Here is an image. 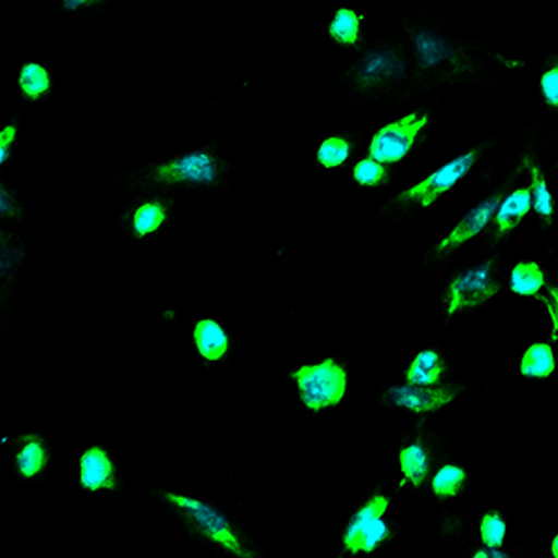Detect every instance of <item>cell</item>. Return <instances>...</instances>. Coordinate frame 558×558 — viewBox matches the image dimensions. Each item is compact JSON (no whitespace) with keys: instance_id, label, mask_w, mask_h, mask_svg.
Here are the masks:
<instances>
[{"instance_id":"1","label":"cell","mask_w":558,"mask_h":558,"mask_svg":"<svg viewBox=\"0 0 558 558\" xmlns=\"http://www.w3.org/2000/svg\"><path fill=\"white\" fill-rule=\"evenodd\" d=\"M412 51L410 105L447 87H483L515 93L513 76L529 66L526 57L490 46L485 36H466L449 23V0H425L395 8Z\"/></svg>"},{"instance_id":"2","label":"cell","mask_w":558,"mask_h":558,"mask_svg":"<svg viewBox=\"0 0 558 558\" xmlns=\"http://www.w3.org/2000/svg\"><path fill=\"white\" fill-rule=\"evenodd\" d=\"M413 84L412 51L404 31H387L372 38L355 59L325 80L335 93L336 112L366 110L385 119L410 105Z\"/></svg>"},{"instance_id":"3","label":"cell","mask_w":558,"mask_h":558,"mask_svg":"<svg viewBox=\"0 0 558 558\" xmlns=\"http://www.w3.org/2000/svg\"><path fill=\"white\" fill-rule=\"evenodd\" d=\"M225 136H216L203 146L182 149L157 161L142 162L121 174L97 175L92 185H110L119 196L142 191H167L178 195H227L236 162L223 155Z\"/></svg>"},{"instance_id":"4","label":"cell","mask_w":558,"mask_h":558,"mask_svg":"<svg viewBox=\"0 0 558 558\" xmlns=\"http://www.w3.org/2000/svg\"><path fill=\"white\" fill-rule=\"evenodd\" d=\"M147 500L191 544L216 557L266 558L268 555L238 517L227 515L196 495L157 483L147 488Z\"/></svg>"},{"instance_id":"5","label":"cell","mask_w":558,"mask_h":558,"mask_svg":"<svg viewBox=\"0 0 558 558\" xmlns=\"http://www.w3.org/2000/svg\"><path fill=\"white\" fill-rule=\"evenodd\" d=\"M506 136H508V129L464 147L462 154L453 161L418 178L404 189L392 193L389 198H385V203L379 204L377 208L371 209L366 223L395 229L405 221L430 214L434 206L451 195L454 187L477 170L487 157L496 151H502Z\"/></svg>"},{"instance_id":"6","label":"cell","mask_w":558,"mask_h":558,"mask_svg":"<svg viewBox=\"0 0 558 558\" xmlns=\"http://www.w3.org/2000/svg\"><path fill=\"white\" fill-rule=\"evenodd\" d=\"M506 268L504 252L480 257L475 265L451 263L444 268L440 293L434 299L441 328H449L459 319H472L508 294Z\"/></svg>"},{"instance_id":"7","label":"cell","mask_w":558,"mask_h":558,"mask_svg":"<svg viewBox=\"0 0 558 558\" xmlns=\"http://www.w3.org/2000/svg\"><path fill=\"white\" fill-rule=\"evenodd\" d=\"M397 488L391 475L372 485L342 523L335 524L338 555L342 558H372L397 542L402 524L392 515Z\"/></svg>"},{"instance_id":"8","label":"cell","mask_w":558,"mask_h":558,"mask_svg":"<svg viewBox=\"0 0 558 558\" xmlns=\"http://www.w3.org/2000/svg\"><path fill=\"white\" fill-rule=\"evenodd\" d=\"M283 377L296 404L312 418L336 412L348 400L355 385L353 366L345 356L336 353H325L294 364Z\"/></svg>"},{"instance_id":"9","label":"cell","mask_w":558,"mask_h":558,"mask_svg":"<svg viewBox=\"0 0 558 558\" xmlns=\"http://www.w3.org/2000/svg\"><path fill=\"white\" fill-rule=\"evenodd\" d=\"M440 105L441 98L430 95L389 118L379 119L366 140L364 155L402 167L433 136Z\"/></svg>"},{"instance_id":"10","label":"cell","mask_w":558,"mask_h":558,"mask_svg":"<svg viewBox=\"0 0 558 558\" xmlns=\"http://www.w3.org/2000/svg\"><path fill=\"white\" fill-rule=\"evenodd\" d=\"M477 178L485 187V195L457 219L453 229L447 232L446 236L438 238V240H434L433 244H428L421 257V265L425 268V272L441 274L444 268L454 263V258L462 250H466L468 245L480 240L482 232L487 229L490 219L495 217L496 209L500 208L504 196L510 189V172L502 168V178L498 180L496 175L488 172L487 168L483 167L477 168Z\"/></svg>"},{"instance_id":"11","label":"cell","mask_w":558,"mask_h":558,"mask_svg":"<svg viewBox=\"0 0 558 558\" xmlns=\"http://www.w3.org/2000/svg\"><path fill=\"white\" fill-rule=\"evenodd\" d=\"M453 457V446L446 434L434 428L430 421H415L400 434L395 468L400 488L423 502L436 470Z\"/></svg>"},{"instance_id":"12","label":"cell","mask_w":558,"mask_h":558,"mask_svg":"<svg viewBox=\"0 0 558 558\" xmlns=\"http://www.w3.org/2000/svg\"><path fill=\"white\" fill-rule=\"evenodd\" d=\"M474 392L475 384L466 377L444 387H423L402 377H379L374 402L384 412L404 413L413 421H433Z\"/></svg>"},{"instance_id":"13","label":"cell","mask_w":558,"mask_h":558,"mask_svg":"<svg viewBox=\"0 0 558 558\" xmlns=\"http://www.w3.org/2000/svg\"><path fill=\"white\" fill-rule=\"evenodd\" d=\"M180 196L167 191H142L129 195V201L119 208L113 227L129 244L151 247L155 240L175 223Z\"/></svg>"},{"instance_id":"14","label":"cell","mask_w":558,"mask_h":558,"mask_svg":"<svg viewBox=\"0 0 558 558\" xmlns=\"http://www.w3.org/2000/svg\"><path fill=\"white\" fill-rule=\"evenodd\" d=\"M33 242L27 232L22 227H2L0 225V325H2V335H0V345L14 342V302L20 278H22V268L27 263L31 255Z\"/></svg>"},{"instance_id":"15","label":"cell","mask_w":558,"mask_h":558,"mask_svg":"<svg viewBox=\"0 0 558 558\" xmlns=\"http://www.w3.org/2000/svg\"><path fill=\"white\" fill-rule=\"evenodd\" d=\"M76 487L84 496H106L118 502L125 498V468L112 447L95 441L77 453Z\"/></svg>"},{"instance_id":"16","label":"cell","mask_w":558,"mask_h":558,"mask_svg":"<svg viewBox=\"0 0 558 558\" xmlns=\"http://www.w3.org/2000/svg\"><path fill=\"white\" fill-rule=\"evenodd\" d=\"M7 466L14 480L36 487L48 477L57 461L53 441L44 430H22L7 440Z\"/></svg>"},{"instance_id":"17","label":"cell","mask_w":558,"mask_h":558,"mask_svg":"<svg viewBox=\"0 0 558 558\" xmlns=\"http://www.w3.org/2000/svg\"><path fill=\"white\" fill-rule=\"evenodd\" d=\"M366 129L363 123L351 126H328L314 149V170L323 180H332L349 172L364 155Z\"/></svg>"},{"instance_id":"18","label":"cell","mask_w":558,"mask_h":558,"mask_svg":"<svg viewBox=\"0 0 558 558\" xmlns=\"http://www.w3.org/2000/svg\"><path fill=\"white\" fill-rule=\"evenodd\" d=\"M189 345L204 371H221L232 361L236 338L223 317L206 314L195 317L191 323Z\"/></svg>"},{"instance_id":"19","label":"cell","mask_w":558,"mask_h":558,"mask_svg":"<svg viewBox=\"0 0 558 558\" xmlns=\"http://www.w3.org/2000/svg\"><path fill=\"white\" fill-rule=\"evenodd\" d=\"M462 371L461 361L453 351H449L441 342H430L421 345L410 356L398 377L423 387H444L462 379Z\"/></svg>"},{"instance_id":"20","label":"cell","mask_w":558,"mask_h":558,"mask_svg":"<svg viewBox=\"0 0 558 558\" xmlns=\"http://www.w3.org/2000/svg\"><path fill=\"white\" fill-rule=\"evenodd\" d=\"M557 283V263L545 265L544 260L531 253L511 260L506 268V293L517 301L532 302L539 306Z\"/></svg>"},{"instance_id":"21","label":"cell","mask_w":558,"mask_h":558,"mask_svg":"<svg viewBox=\"0 0 558 558\" xmlns=\"http://www.w3.org/2000/svg\"><path fill=\"white\" fill-rule=\"evenodd\" d=\"M325 35L332 48L343 53H359L371 44L368 17L359 7H336L328 20Z\"/></svg>"},{"instance_id":"22","label":"cell","mask_w":558,"mask_h":558,"mask_svg":"<svg viewBox=\"0 0 558 558\" xmlns=\"http://www.w3.org/2000/svg\"><path fill=\"white\" fill-rule=\"evenodd\" d=\"M59 92V76L43 59H27L15 72L14 93L23 106H44Z\"/></svg>"},{"instance_id":"23","label":"cell","mask_w":558,"mask_h":558,"mask_svg":"<svg viewBox=\"0 0 558 558\" xmlns=\"http://www.w3.org/2000/svg\"><path fill=\"white\" fill-rule=\"evenodd\" d=\"M475 480L477 474L474 470L468 466L466 462L454 459L453 454L444 461L433 475L428 485V498L440 508L449 506L461 500L462 496H466L474 488Z\"/></svg>"},{"instance_id":"24","label":"cell","mask_w":558,"mask_h":558,"mask_svg":"<svg viewBox=\"0 0 558 558\" xmlns=\"http://www.w3.org/2000/svg\"><path fill=\"white\" fill-rule=\"evenodd\" d=\"M398 165L377 161L371 155H363L355 167L348 172V178L336 187V195H342L345 189H359L364 193L374 195H387L392 189V183L400 172Z\"/></svg>"},{"instance_id":"25","label":"cell","mask_w":558,"mask_h":558,"mask_svg":"<svg viewBox=\"0 0 558 558\" xmlns=\"http://www.w3.org/2000/svg\"><path fill=\"white\" fill-rule=\"evenodd\" d=\"M558 374V340L555 336L526 343L519 356V376L526 384H549Z\"/></svg>"},{"instance_id":"26","label":"cell","mask_w":558,"mask_h":558,"mask_svg":"<svg viewBox=\"0 0 558 558\" xmlns=\"http://www.w3.org/2000/svg\"><path fill=\"white\" fill-rule=\"evenodd\" d=\"M547 155H537L532 165V217L536 219L539 234H551L557 227L558 198L553 191L549 167L545 165Z\"/></svg>"},{"instance_id":"27","label":"cell","mask_w":558,"mask_h":558,"mask_svg":"<svg viewBox=\"0 0 558 558\" xmlns=\"http://www.w3.org/2000/svg\"><path fill=\"white\" fill-rule=\"evenodd\" d=\"M475 526H477V539H475V544L470 545L498 547V545L511 542L510 515H508L500 506H496V504H488V506H485V508L475 515ZM464 547H466V545H464Z\"/></svg>"},{"instance_id":"28","label":"cell","mask_w":558,"mask_h":558,"mask_svg":"<svg viewBox=\"0 0 558 558\" xmlns=\"http://www.w3.org/2000/svg\"><path fill=\"white\" fill-rule=\"evenodd\" d=\"M537 98L558 131V48L545 53L536 72Z\"/></svg>"},{"instance_id":"29","label":"cell","mask_w":558,"mask_h":558,"mask_svg":"<svg viewBox=\"0 0 558 558\" xmlns=\"http://www.w3.org/2000/svg\"><path fill=\"white\" fill-rule=\"evenodd\" d=\"M0 185H2V196H0V209H2V227H23L31 216L27 203L23 201L20 191L7 182L4 175H0Z\"/></svg>"},{"instance_id":"30","label":"cell","mask_w":558,"mask_h":558,"mask_svg":"<svg viewBox=\"0 0 558 558\" xmlns=\"http://www.w3.org/2000/svg\"><path fill=\"white\" fill-rule=\"evenodd\" d=\"M116 0H56L59 14L100 22Z\"/></svg>"},{"instance_id":"31","label":"cell","mask_w":558,"mask_h":558,"mask_svg":"<svg viewBox=\"0 0 558 558\" xmlns=\"http://www.w3.org/2000/svg\"><path fill=\"white\" fill-rule=\"evenodd\" d=\"M22 118L17 113H12V116H8L4 125H2V133H0V165H2V170L14 161L15 151L22 144Z\"/></svg>"},{"instance_id":"32","label":"cell","mask_w":558,"mask_h":558,"mask_svg":"<svg viewBox=\"0 0 558 558\" xmlns=\"http://www.w3.org/2000/svg\"><path fill=\"white\" fill-rule=\"evenodd\" d=\"M459 558L485 557V558H521L524 557V547L515 542L498 545V547H485V545H466L462 547Z\"/></svg>"},{"instance_id":"33","label":"cell","mask_w":558,"mask_h":558,"mask_svg":"<svg viewBox=\"0 0 558 558\" xmlns=\"http://www.w3.org/2000/svg\"><path fill=\"white\" fill-rule=\"evenodd\" d=\"M539 306L544 307L547 315H549V319H551V336H555L558 340V283L553 287Z\"/></svg>"},{"instance_id":"34","label":"cell","mask_w":558,"mask_h":558,"mask_svg":"<svg viewBox=\"0 0 558 558\" xmlns=\"http://www.w3.org/2000/svg\"><path fill=\"white\" fill-rule=\"evenodd\" d=\"M549 553H551V557L558 558V529L553 532L551 539H549Z\"/></svg>"},{"instance_id":"35","label":"cell","mask_w":558,"mask_h":558,"mask_svg":"<svg viewBox=\"0 0 558 558\" xmlns=\"http://www.w3.org/2000/svg\"><path fill=\"white\" fill-rule=\"evenodd\" d=\"M549 170H551V172H555V174H558V157L557 159H555V161H553V165L551 167H549Z\"/></svg>"}]
</instances>
